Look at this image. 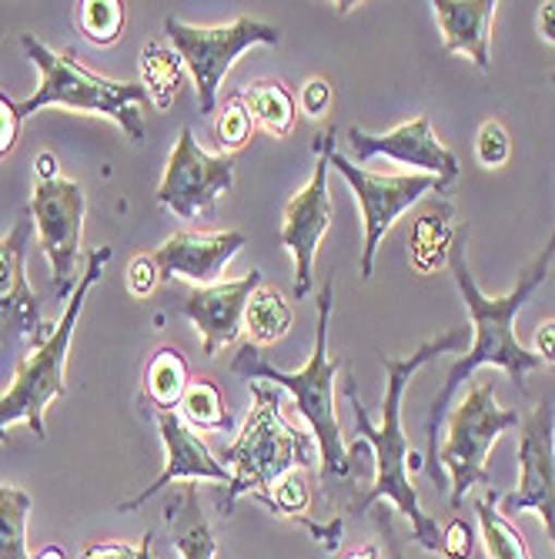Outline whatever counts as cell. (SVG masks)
Segmentation results:
<instances>
[{"label": "cell", "mask_w": 555, "mask_h": 559, "mask_svg": "<svg viewBox=\"0 0 555 559\" xmlns=\"http://www.w3.org/2000/svg\"><path fill=\"white\" fill-rule=\"evenodd\" d=\"M161 282V272H158V262L155 255H134L131 265H128V292L134 298H147V295H155Z\"/></svg>", "instance_id": "cell-34"}, {"label": "cell", "mask_w": 555, "mask_h": 559, "mask_svg": "<svg viewBox=\"0 0 555 559\" xmlns=\"http://www.w3.org/2000/svg\"><path fill=\"white\" fill-rule=\"evenodd\" d=\"M111 259V248L100 245L87 255V272L84 278L74 285L71 298H68V309H64V319L50 329V335L34 345L31 355L17 362V376L11 382V392L0 402V442L8 439L11 426L14 423H27L34 429L37 439L47 436V405L61 399L68 392L64 385V366H68V352H71V342H74V329H77V319H81V309L87 301V292L97 285L100 278V269Z\"/></svg>", "instance_id": "cell-6"}, {"label": "cell", "mask_w": 555, "mask_h": 559, "mask_svg": "<svg viewBox=\"0 0 555 559\" xmlns=\"http://www.w3.org/2000/svg\"><path fill=\"white\" fill-rule=\"evenodd\" d=\"M37 559H68V556H64L61 546H44V549L37 552Z\"/></svg>", "instance_id": "cell-42"}, {"label": "cell", "mask_w": 555, "mask_h": 559, "mask_svg": "<svg viewBox=\"0 0 555 559\" xmlns=\"http://www.w3.org/2000/svg\"><path fill=\"white\" fill-rule=\"evenodd\" d=\"M251 413L225 449L221 466L231 473V486L218 499V510L228 516L241 496L258 499L272 510L275 489L294 469H318L322 452L312 429H298L285 419V399L268 382H251Z\"/></svg>", "instance_id": "cell-4"}, {"label": "cell", "mask_w": 555, "mask_h": 559, "mask_svg": "<svg viewBox=\"0 0 555 559\" xmlns=\"http://www.w3.org/2000/svg\"><path fill=\"white\" fill-rule=\"evenodd\" d=\"M21 115H17V105L11 97H4L0 94V158H8L11 151H14V144H17V138H21Z\"/></svg>", "instance_id": "cell-35"}, {"label": "cell", "mask_w": 555, "mask_h": 559, "mask_svg": "<svg viewBox=\"0 0 555 559\" xmlns=\"http://www.w3.org/2000/svg\"><path fill=\"white\" fill-rule=\"evenodd\" d=\"M158 419V432H161V442H165V469L158 473V479L150 483L147 489H141L134 499L121 502L118 513H134L141 506L158 496L161 489H168L174 479H212V483H221V486H231V473L215 460L212 449L201 439L178 413H155Z\"/></svg>", "instance_id": "cell-17"}, {"label": "cell", "mask_w": 555, "mask_h": 559, "mask_svg": "<svg viewBox=\"0 0 555 559\" xmlns=\"http://www.w3.org/2000/svg\"><path fill=\"white\" fill-rule=\"evenodd\" d=\"M301 108H305V115H312V118H325L331 108V84L325 78H312L305 84V91H301Z\"/></svg>", "instance_id": "cell-36"}, {"label": "cell", "mask_w": 555, "mask_h": 559, "mask_svg": "<svg viewBox=\"0 0 555 559\" xmlns=\"http://www.w3.org/2000/svg\"><path fill=\"white\" fill-rule=\"evenodd\" d=\"M539 513L555 549V429L548 402H539L522 419L519 436V489L498 499V513L516 520L519 513Z\"/></svg>", "instance_id": "cell-13"}, {"label": "cell", "mask_w": 555, "mask_h": 559, "mask_svg": "<svg viewBox=\"0 0 555 559\" xmlns=\"http://www.w3.org/2000/svg\"><path fill=\"white\" fill-rule=\"evenodd\" d=\"M318 162L312 171V181L298 194L288 198L281 212L278 245L294 259V295L305 298L312 292V272H315V251L325 231L331 228V194H328V151H335V128L322 131L318 141Z\"/></svg>", "instance_id": "cell-10"}, {"label": "cell", "mask_w": 555, "mask_h": 559, "mask_svg": "<svg viewBox=\"0 0 555 559\" xmlns=\"http://www.w3.org/2000/svg\"><path fill=\"white\" fill-rule=\"evenodd\" d=\"M21 47L34 61V68L40 71V87L17 105L21 118L58 105V108H71V111H84V115L111 118L134 144L144 141V118L137 111V105L147 97L144 84L100 78V74L87 71L84 64H77L74 55H58V50H50L34 34H21Z\"/></svg>", "instance_id": "cell-5"}, {"label": "cell", "mask_w": 555, "mask_h": 559, "mask_svg": "<svg viewBox=\"0 0 555 559\" xmlns=\"http://www.w3.org/2000/svg\"><path fill=\"white\" fill-rule=\"evenodd\" d=\"M181 78H184V61L178 58V50L158 40L141 50V84L147 97L155 100L158 111H168L174 105V97L181 91Z\"/></svg>", "instance_id": "cell-24"}, {"label": "cell", "mask_w": 555, "mask_h": 559, "mask_svg": "<svg viewBox=\"0 0 555 559\" xmlns=\"http://www.w3.org/2000/svg\"><path fill=\"white\" fill-rule=\"evenodd\" d=\"M456 209H451L448 198H432L429 209L415 215L409 228V262L419 275H435L442 265H448V251L456 241Z\"/></svg>", "instance_id": "cell-20"}, {"label": "cell", "mask_w": 555, "mask_h": 559, "mask_svg": "<svg viewBox=\"0 0 555 559\" xmlns=\"http://www.w3.org/2000/svg\"><path fill=\"white\" fill-rule=\"evenodd\" d=\"M165 520L174 539V549L181 559H215L218 556V536L201 513V499L194 486H181L168 502H165Z\"/></svg>", "instance_id": "cell-21"}, {"label": "cell", "mask_w": 555, "mask_h": 559, "mask_svg": "<svg viewBox=\"0 0 555 559\" xmlns=\"http://www.w3.org/2000/svg\"><path fill=\"white\" fill-rule=\"evenodd\" d=\"M34 175H37V181H55V178H61L58 175V158L50 155V151H40L37 162H34Z\"/></svg>", "instance_id": "cell-40"}, {"label": "cell", "mask_w": 555, "mask_h": 559, "mask_svg": "<svg viewBox=\"0 0 555 559\" xmlns=\"http://www.w3.org/2000/svg\"><path fill=\"white\" fill-rule=\"evenodd\" d=\"M165 31L171 37V47L178 50V58L194 78L201 115H215L221 81L248 47L281 40V31L258 17H234L231 24H218V27H197L168 17Z\"/></svg>", "instance_id": "cell-8"}, {"label": "cell", "mask_w": 555, "mask_h": 559, "mask_svg": "<svg viewBox=\"0 0 555 559\" xmlns=\"http://www.w3.org/2000/svg\"><path fill=\"white\" fill-rule=\"evenodd\" d=\"M234 185V162L231 155H208L191 134L181 128L178 144L168 158L165 178L158 185V201L184 222L212 218L215 201Z\"/></svg>", "instance_id": "cell-12"}, {"label": "cell", "mask_w": 555, "mask_h": 559, "mask_svg": "<svg viewBox=\"0 0 555 559\" xmlns=\"http://www.w3.org/2000/svg\"><path fill=\"white\" fill-rule=\"evenodd\" d=\"M248 245L244 231H174L158 251L155 262L161 278H188L197 285H215L231 259Z\"/></svg>", "instance_id": "cell-18"}, {"label": "cell", "mask_w": 555, "mask_h": 559, "mask_svg": "<svg viewBox=\"0 0 555 559\" xmlns=\"http://www.w3.org/2000/svg\"><path fill=\"white\" fill-rule=\"evenodd\" d=\"M498 499L502 496L495 489H485V496L475 499V516H479L485 556L488 559H532L522 533L512 526V520L498 513Z\"/></svg>", "instance_id": "cell-25"}, {"label": "cell", "mask_w": 555, "mask_h": 559, "mask_svg": "<svg viewBox=\"0 0 555 559\" xmlns=\"http://www.w3.org/2000/svg\"><path fill=\"white\" fill-rule=\"evenodd\" d=\"M291 322L294 312L278 288H255V295L244 305V332L251 335V345H272L285 338Z\"/></svg>", "instance_id": "cell-26"}, {"label": "cell", "mask_w": 555, "mask_h": 559, "mask_svg": "<svg viewBox=\"0 0 555 559\" xmlns=\"http://www.w3.org/2000/svg\"><path fill=\"white\" fill-rule=\"evenodd\" d=\"M81 559H155V533H144L141 543H94V546H84Z\"/></svg>", "instance_id": "cell-32"}, {"label": "cell", "mask_w": 555, "mask_h": 559, "mask_svg": "<svg viewBox=\"0 0 555 559\" xmlns=\"http://www.w3.org/2000/svg\"><path fill=\"white\" fill-rule=\"evenodd\" d=\"M378 530H382V539H385V549H388V559H406V549H401V539L395 533V520L388 510L378 513Z\"/></svg>", "instance_id": "cell-38"}, {"label": "cell", "mask_w": 555, "mask_h": 559, "mask_svg": "<svg viewBox=\"0 0 555 559\" xmlns=\"http://www.w3.org/2000/svg\"><path fill=\"white\" fill-rule=\"evenodd\" d=\"M181 409H184V423L205 429V432H218V429H225L231 423L225 395L208 379H194L188 385V392L181 399Z\"/></svg>", "instance_id": "cell-28"}, {"label": "cell", "mask_w": 555, "mask_h": 559, "mask_svg": "<svg viewBox=\"0 0 555 559\" xmlns=\"http://www.w3.org/2000/svg\"><path fill=\"white\" fill-rule=\"evenodd\" d=\"M215 144L221 147V155H234V151H241L251 134H255V121H251L248 108L238 100V94H231L225 100V108L215 115Z\"/></svg>", "instance_id": "cell-30"}, {"label": "cell", "mask_w": 555, "mask_h": 559, "mask_svg": "<svg viewBox=\"0 0 555 559\" xmlns=\"http://www.w3.org/2000/svg\"><path fill=\"white\" fill-rule=\"evenodd\" d=\"M328 165L351 185V194H355V205L362 209V228H365V241H362V278L369 282L375 272V255L378 245L388 235V228L406 215L415 201L429 191L442 194L445 185L432 175H375L369 168H359L355 162L341 158L338 151H328Z\"/></svg>", "instance_id": "cell-9"}, {"label": "cell", "mask_w": 555, "mask_h": 559, "mask_svg": "<svg viewBox=\"0 0 555 559\" xmlns=\"http://www.w3.org/2000/svg\"><path fill=\"white\" fill-rule=\"evenodd\" d=\"M532 352L542 362H555V322H542L532 338Z\"/></svg>", "instance_id": "cell-37"}, {"label": "cell", "mask_w": 555, "mask_h": 559, "mask_svg": "<svg viewBox=\"0 0 555 559\" xmlns=\"http://www.w3.org/2000/svg\"><path fill=\"white\" fill-rule=\"evenodd\" d=\"M509 155H512L509 131L502 128L495 118L492 121H482V128L475 134V158H479V165L488 168V171H495V168H502V165L509 162Z\"/></svg>", "instance_id": "cell-31"}, {"label": "cell", "mask_w": 555, "mask_h": 559, "mask_svg": "<svg viewBox=\"0 0 555 559\" xmlns=\"http://www.w3.org/2000/svg\"><path fill=\"white\" fill-rule=\"evenodd\" d=\"M348 141L355 147L359 162H369V158H395L398 165H409V168H419V175H432L438 178L442 185H451L459 178V158L456 151L445 147L435 131H432V121L429 115H419L406 124H398L385 134H369L362 128H351L348 131Z\"/></svg>", "instance_id": "cell-15"}, {"label": "cell", "mask_w": 555, "mask_h": 559, "mask_svg": "<svg viewBox=\"0 0 555 559\" xmlns=\"http://www.w3.org/2000/svg\"><path fill=\"white\" fill-rule=\"evenodd\" d=\"M31 218L40 238V248L50 262L55 292L68 295L74 285V269L81 259V228L87 215V194L71 178L37 181L31 198Z\"/></svg>", "instance_id": "cell-11"}, {"label": "cell", "mask_w": 555, "mask_h": 559, "mask_svg": "<svg viewBox=\"0 0 555 559\" xmlns=\"http://www.w3.org/2000/svg\"><path fill=\"white\" fill-rule=\"evenodd\" d=\"M345 559H382V556H378V546L369 543V546H362V549H355V552H348Z\"/></svg>", "instance_id": "cell-41"}, {"label": "cell", "mask_w": 555, "mask_h": 559, "mask_svg": "<svg viewBox=\"0 0 555 559\" xmlns=\"http://www.w3.org/2000/svg\"><path fill=\"white\" fill-rule=\"evenodd\" d=\"M519 409H506V405L495 402V382L482 379L475 382L466 399L448 413V432L445 442L438 445V469L448 473L451 492L448 502L459 506L469 499L475 486L492 489L488 476V449L495 439L519 426Z\"/></svg>", "instance_id": "cell-7"}, {"label": "cell", "mask_w": 555, "mask_h": 559, "mask_svg": "<svg viewBox=\"0 0 555 559\" xmlns=\"http://www.w3.org/2000/svg\"><path fill=\"white\" fill-rule=\"evenodd\" d=\"M432 11L448 55H466L479 71H492L488 37L498 11L495 0H435Z\"/></svg>", "instance_id": "cell-19"}, {"label": "cell", "mask_w": 555, "mask_h": 559, "mask_svg": "<svg viewBox=\"0 0 555 559\" xmlns=\"http://www.w3.org/2000/svg\"><path fill=\"white\" fill-rule=\"evenodd\" d=\"M31 209L21 212L11 235L0 238V338L4 342H34L40 345L50 332L40 316V301L27 285L24 259L34 241Z\"/></svg>", "instance_id": "cell-14"}, {"label": "cell", "mask_w": 555, "mask_h": 559, "mask_svg": "<svg viewBox=\"0 0 555 559\" xmlns=\"http://www.w3.org/2000/svg\"><path fill=\"white\" fill-rule=\"evenodd\" d=\"M539 34L545 44H555V0L539 4Z\"/></svg>", "instance_id": "cell-39"}, {"label": "cell", "mask_w": 555, "mask_h": 559, "mask_svg": "<svg viewBox=\"0 0 555 559\" xmlns=\"http://www.w3.org/2000/svg\"><path fill=\"white\" fill-rule=\"evenodd\" d=\"M469 342V329H448L438 338H429L425 345H419L412 355L398 359V355H382L385 366V402H382V426H375L369 419V409L359 395L355 379H345V395L355 409V423L362 439L372 445L375 452V479L372 486L348 506L351 516H362L365 510H372L375 502L388 499L395 510H401V516H409L412 523V543H419L425 552H442V530L438 520H432L422 502H419V489L412 486L409 469H419V455L409 445V436L401 429V395H406V385L412 382V376L429 366L435 355L442 352H456Z\"/></svg>", "instance_id": "cell-2"}, {"label": "cell", "mask_w": 555, "mask_h": 559, "mask_svg": "<svg viewBox=\"0 0 555 559\" xmlns=\"http://www.w3.org/2000/svg\"><path fill=\"white\" fill-rule=\"evenodd\" d=\"M188 385H191L188 362L178 348H158L150 355V362L144 369V389H147V402L158 413H174V405H181Z\"/></svg>", "instance_id": "cell-23"}, {"label": "cell", "mask_w": 555, "mask_h": 559, "mask_svg": "<svg viewBox=\"0 0 555 559\" xmlns=\"http://www.w3.org/2000/svg\"><path fill=\"white\" fill-rule=\"evenodd\" d=\"M262 288V272H248L234 282H215V285H194L181 292V312L194 322L201 332V348L205 355H218L225 345H231L244 329V305Z\"/></svg>", "instance_id": "cell-16"}, {"label": "cell", "mask_w": 555, "mask_h": 559, "mask_svg": "<svg viewBox=\"0 0 555 559\" xmlns=\"http://www.w3.org/2000/svg\"><path fill=\"white\" fill-rule=\"evenodd\" d=\"M238 100L248 108L251 121H255L265 134L272 138H288L294 131L298 121V105H294V94L288 91V84L265 78L248 84L244 91H238Z\"/></svg>", "instance_id": "cell-22"}, {"label": "cell", "mask_w": 555, "mask_h": 559, "mask_svg": "<svg viewBox=\"0 0 555 559\" xmlns=\"http://www.w3.org/2000/svg\"><path fill=\"white\" fill-rule=\"evenodd\" d=\"M74 17H77L81 34L91 44L105 47V44L121 40V31H124V4H118V0H81Z\"/></svg>", "instance_id": "cell-29"}, {"label": "cell", "mask_w": 555, "mask_h": 559, "mask_svg": "<svg viewBox=\"0 0 555 559\" xmlns=\"http://www.w3.org/2000/svg\"><path fill=\"white\" fill-rule=\"evenodd\" d=\"M475 549V533L466 516H456L442 526V556L445 559H472Z\"/></svg>", "instance_id": "cell-33"}, {"label": "cell", "mask_w": 555, "mask_h": 559, "mask_svg": "<svg viewBox=\"0 0 555 559\" xmlns=\"http://www.w3.org/2000/svg\"><path fill=\"white\" fill-rule=\"evenodd\" d=\"M466 248H469V228H459L456 241H451V251H448V272H451V278H456V288H459L466 309L472 316V345H469L466 359H459L456 366L448 369L445 385H442V392L435 395L432 409H429V476L435 483L442 479V469H438V429L448 419V405H451V399H456V389L475 369H482V366H495L502 372H509V379L516 385H526V376L532 369L545 366L532 348H526L519 342L516 316L522 312V305L535 295V288L552 272V262H555V225H552V235H548L545 248L539 251V259L519 275V285L509 295H502V298H492V295H485L475 285V278L469 272Z\"/></svg>", "instance_id": "cell-1"}, {"label": "cell", "mask_w": 555, "mask_h": 559, "mask_svg": "<svg viewBox=\"0 0 555 559\" xmlns=\"http://www.w3.org/2000/svg\"><path fill=\"white\" fill-rule=\"evenodd\" d=\"M331 301H335V288L331 278L322 285L318 292V325H315V348H312V362L298 372H285L278 366H272L258 345H241V352L234 355L231 372L248 379V382H275V389H288L294 399V409L301 413V419L309 423L318 452H322V483L328 486L331 479H348L351 469H355V455L365 452L369 442H355L345 445L341 426H338V413H335V372L345 366L338 355L328 352V319H331Z\"/></svg>", "instance_id": "cell-3"}, {"label": "cell", "mask_w": 555, "mask_h": 559, "mask_svg": "<svg viewBox=\"0 0 555 559\" xmlns=\"http://www.w3.org/2000/svg\"><path fill=\"white\" fill-rule=\"evenodd\" d=\"M27 516L31 496L17 486H0V559H31Z\"/></svg>", "instance_id": "cell-27"}, {"label": "cell", "mask_w": 555, "mask_h": 559, "mask_svg": "<svg viewBox=\"0 0 555 559\" xmlns=\"http://www.w3.org/2000/svg\"><path fill=\"white\" fill-rule=\"evenodd\" d=\"M0 402H4V395H0Z\"/></svg>", "instance_id": "cell-43"}]
</instances>
